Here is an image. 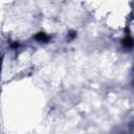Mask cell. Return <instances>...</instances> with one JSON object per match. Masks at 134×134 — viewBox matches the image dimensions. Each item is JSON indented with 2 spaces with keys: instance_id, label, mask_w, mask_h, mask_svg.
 Here are the masks:
<instances>
[{
  "instance_id": "obj_1",
  "label": "cell",
  "mask_w": 134,
  "mask_h": 134,
  "mask_svg": "<svg viewBox=\"0 0 134 134\" xmlns=\"http://www.w3.org/2000/svg\"><path fill=\"white\" fill-rule=\"evenodd\" d=\"M37 38H38V39H41V40H46V39H47V37H46L44 34H42V32H40V34L37 36Z\"/></svg>"
}]
</instances>
